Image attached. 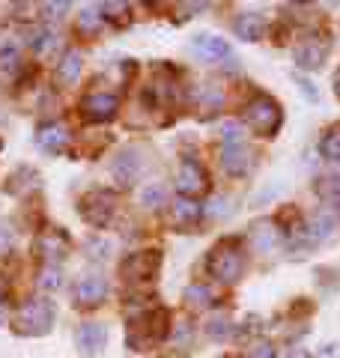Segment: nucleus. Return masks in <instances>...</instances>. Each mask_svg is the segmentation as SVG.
<instances>
[{"mask_svg": "<svg viewBox=\"0 0 340 358\" xmlns=\"http://www.w3.org/2000/svg\"><path fill=\"white\" fill-rule=\"evenodd\" d=\"M325 54H328V45L323 39H304L296 48V63L302 69H320L325 63Z\"/></svg>", "mask_w": 340, "mask_h": 358, "instance_id": "13", "label": "nucleus"}, {"mask_svg": "<svg viewBox=\"0 0 340 358\" xmlns=\"http://www.w3.org/2000/svg\"><path fill=\"white\" fill-rule=\"evenodd\" d=\"M33 251H36V257H42L45 266H57L69 254V236L63 230H42Z\"/></svg>", "mask_w": 340, "mask_h": 358, "instance_id": "7", "label": "nucleus"}, {"mask_svg": "<svg viewBox=\"0 0 340 358\" xmlns=\"http://www.w3.org/2000/svg\"><path fill=\"white\" fill-rule=\"evenodd\" d=\"M117 108H120L117 96H111V93H90L81 102V114L90 122H105V120H111L113 114H117Z\"/></svg>", "mask_w": 340, "mask_h": 358, "instance_id": "10", "label": "nucleus"}, {"mask_svg": "<svg viewBox=\"0 0 340 358\" xmlns=\"http://www.w3.org/2000/svg\"><path fill=\"white\" fill-rule=\"evenodd\" d=\"M66 9H69V3H66V0H63V3H42V13H48L51 18H60Z\"/></svg>", "mask_w": 340, "mask_h": 358, "instance_id": "33", "label": "nucleus"}, {"mask_svg": "<svg viewBox=\"0 0 340 358\" xmlns=\"http://www.w3.org/2000/svg\"><path fill=\"white\" fill-rule=\"evenodd\" d=\"M206 331L212 334V338H224V334L230 331V326H227V320H224V317H215L209 326H206Z\"/></svg>", "mask_w": 340, "mask_h": 358, "instance_id": "32", "label": "nucleus"}, {"mask_svg": "<svg viewBox=\"0 0 340 358\" xmlns=\"http://www.w3.org/2000/svg\"><path fill=\"white\" fill-rule=\"evenodd\" d=\"M320 358H340V343H328V346H323Z\"/></svg>", "mask_w": 340, "mask_h": 358, "instance_id": "35", "label": "nucleus"}, {"mask_svg": "<svg viewBox=\"0 0 340 358\" xmlns=\"http://www.w3.org/2000/svg\"><path fill=\"white\" fill-rule=\"evenodd\" d=\"M113 212H117V200H113L111 192H90L81 197V218L93 227H108Z\"/></svg>", "mask_w": 340, "mask_h": 358, "instance_id": "5", "label": "nucleus"}, {"mask_svg": "<svg viewBox=\"0 0 340 358\" xmlns=\"http://www.w3.org/2000/svg\"><path fill=\"white\" fill-rule=\"evenodd\" d=\"M200 215H203L200 203H194V200H176L167 212V221L173 224V227L185 230V227H194V224L200 221Z\"/></svg>", "mask_w": 340, "mask_h": 358, "instance_id": "14", "label": "nucleus"}, {"mask_svg": "<svg viewBox=\"0 0 340 358\" xmlns=\"http://www.w3.org/2000/svg\"><path fill=\"white\" fill-rule=\"evenodd\" d=\"M183 341H185V343L191 341V329H185V331L179 329V331H176V343H183Z\"/></svg>", "mask_w": 340, "mask_h": 358, "instance_id": "39", "label": "nucleus"}, {"mask_svg": "<svg viewBox=\"0 0 340 358\" xmlns=\"http://www.w3.org/2000/svg\"><path fill=\"white\" fill-rule=\"evenodd\" d=\"M63 284V275H60V266H45L39 272V287L42 289H57Z\"/></svg>", "mask_w": 340, "mask_h": 358, "instance_id": "27", "label": "nucleus"}, {"mask_svg": "<svg viewBox=\"0 0 340 358\" xmlns=\"http://www.w3.org/2000/svg\"><path fill=\"white\" fill-rule=\"evenodd\" d=\"M206 268L215 281L221 284H236L245 272V254L239 248V242H218L209 254Z\"/></svg>", "mask_w": 340, "mask_h": 358, "instance_id": "4", "label": "nucleus"}, {"mask_svg": "<svg viewBox=\"0 0 340 358\" xmlns=\"http://www.w3.org/2000/svg\"><path fill=\"white\" fill-rule=\"evenodd\" d=\"M287 358H311V352L308 350H299V346H296V350L287 352Z\"/></svg>", "mask_w": 340, "mask_h": 358, "instance_id": "38", "label": "nucleus"}, {"mask_svg": "<svg viewBox=\"0 0 340 358\" xmlns=\"http://www.w3.org/2000/svg\"><path fill=\"white\" fill-rule=\"evenodd\" d=\"M72 299H75L78 308H99L101 301L108 299V284H105V278H99V275L81 278V281L75 284V289H72Z\"/></svg>", "mask_w": 340, "mask_h": 358, "instance_id": "8", "label": "nucleus"}, {"mask_svg": "<svg viewBox=\"0 0 340 358\" xmlns=\"http://www.w3.org/2000/svg\"><path fill=\"white\" fill-rule=\"evenodd\" d=\"M334 93H337V99H340V69L334 72Z\"/></svg>", "mask_w": 340, "mask_h": 358, "instance_id": "40", "label": "nucleus"}, {"mask_svg": "<svg viewBox=\"0 0 340 358\" xmlns=\"http://www.w3.org/2000/svg\"><path fill=\"white\" fill-rule=\"evenodd\" d=\"M36 143L48 152H60L66 143H69V131H66L60 122H45V126H39V131H36Z\"/></svg>", "mask_w": 340, "mask_h": 358, "instance_id": "15", "label": "nucleus"}, {"mask_svg": "<svg viewBox=\"0 0 340 358\" xmlns=\"http://www.w3.org/2000/svg\"><path fill=\"white\" fill-rule=\"evenodd\" d=\"M101 21H105V15H99V9H84L81 18H78V30L87 33V36H93V33H99Z\"/></svg>", "mask_w": 340, "mask_h": 358, "instance_id": "23", "label": "nucleus"}, {"mask_svg": "<svg viewBox=\"0 0 340 358\" xmlns=\"http://www.w3.org/2000/svg\"><path fill=\"white\" fill-rule=\"evenodd\" d=\"M6 299H9V281H6L3 275H0V305H3Z\"/></svg>", "mask_w": 340, "mask_h": 358, "instance_id": "37", "label": "nucleus"}, {"mask_svg": "<svg viewBox=\"0 0 340 358\" xmlns=\"http://www.w3.org/2000/svg\"><path fill=\"white\" fill-rule=\"evenodd\" d=\"M278 224L275 221H269V218H263V221H257L254 227H251V242H254V248L257 251H263V254H269L271 248H275V242H278Z\"/></svg>", "mask_w": 340, "mask_h": 358, "instance_id": "16", "label": "nucleus"}, {"mask_svg": "<svg viewBox=\"0 0 340 358\" xmlns=\"http://www.w3.org/2000/svg\"><path fill=\"white\" fill-rule=\"evenodd\" d=\"M248 358H275V350H271V343H269V341H260V343L251 346Z\"/></svg>", "mask_w": 340, "mask_h": 358, "instance_id": "31", "label": "nucleus"}, {"mask_svg": "<svg viewBox=\"0 0 340 358\" xmlns=\"http://www.w3.org/2000/svg\"><path fill=\"white\" fill-rule=\"evenodd\" d=\"M18 75V54L15 51H0V78L13 81Z\"/></svg>", "mask_w": 340, "mask_h": 358, "instance_id": "26", "label": "nucleus"}, {"mask_svg": "<svg viewBox=\"0 0 340 358\" xmlns=\"http://www.w3.org/2000/svg\"><path fill=\"white\" fill-rule=\"evenodd\" d=\"M54 326V305L48 299H30L15 310L13 329L21 338H39V334H48Z\"/></svg>", "mask_w": 340, "mask_h": 358, "instance_id": "2", "label": "nucleus"}, {"mask_svg": "<svg viewBox=\"0 0 340 358\" xmlns=\"http://www.w3.org/2000/svg\"><path fill=\"white\" fill-rule=\"evenodd\" d=\"M105 341H108V331L101 322H84V326H78V331H75V343L84 355L101 352L105 350Z\"/></svg>", "mask_w": 340, "mask_h": 358, "instance_id": "12", "label": "nucleus"}, {"mask_svg": "<svg viewBox=\"0 0 340 358\" xmlns=\"http://www.w3.org/2000/svg\"><path fill=\"white\" fill-rule=\"evenodd\" d=\"M194 54H200V57H230V45H227L221 36H197L194 39Z\"/></svg>", "mask_w": 340, "mask_h": 358, "instance_id": "19", "label": "nucleus"}, {"mask_svg": "<svg viewBox=\"0 0 340 358\" xmlns=\"http://www.w3.org/2000/svg\"><path fill=\"white\" fill-rule=\"evenodd\" d=\"M158 266H162V254L158 251H138V254H129L120 266V278L126 281H153Z\"/></svg>", "mask_w": 340, "mask_h": 358, "instance_id": "6", "label": "nucleus"}, {"mask_svg": "<svg viewBox=\"0 0 340 358\" xmlns=\"http://www.w3.org/2000/svg\"><path fill=\"white\" fill-rule=\"evenodd\" d=\"M332 230H334V218L325 215V212H320V215L313 218V239H323V236H328Z\"/></svg>", "mask_w": 340, "mask_h": 358, "instance_id": "29", "label": "nucleus"}, {"mask_svg": "<svg viewBox=\"0 0 340 358\" xmlns=\"http://www.w3.org/2000/svg\"><path fill=\"white\" fill-rule=\"evenodd\" d=\"M221 164H224V171L233 173V176L245 173L248 171V150L242 147V143H236V147H224L221 150Z\"/></svg>", "mask_w": 340, "mask_h": 358, "instance_id": "18", "label": "nucleus"}, {"mask_svg": "<svg viewBox=\"0 0 340 358\" xmlns=\"http://www.w3.org/2000/svg\"><path fill=\"white\" fill-rule=\"evenodd\" d=\"M30 45H33V48H36L39 54H45V51H51L54 45H57V36H54L51 30H39L36 36H33V42H30Z\"/></svg>", "mask_w": 340, "mask_h": 358, "instance_id": "30", "label": "nucleus"}, {"mask_svg": "<svg viewBox=\"0 0 340 358\" xmlns=\"http://www.w3.org/2000/svg\"><path fill=\"white\" fill-rule=\"evenodd\" d=\"M212 289H206L203 284H194V287H188L185 289V301H191L194 308H209L212 305Z\"/></svg>", "mask_w": 340, "mask_h": 358, "instance_id": "24", "label": "nucleus"}, {"mask_svg": "<svg viewBox=\"0 0 340 358\" xmlns=\"http://www.w3.org/2000/svg\"><path fill=\"white\" fill-rule=\"evenodd\" d=\"M167 338V310H146L141 317H134L126 329V343L134 352H146L153 350L155 343H162Z\"/></svg>", "mask_w": 340, "mask_h": 358, "instance_id": "1", "label": "nucleus"}, {"mask_svg": "<svg viewBox=\"0 0 340 358\" xmlns=\"http://www.w3.org/2000/svg\"><path fill=\"white\" fill-rule=\"evenodd\" d=\"M316 194H320L325 206L340 209V176H323L320 182H316Z\"/></svg>", "mask_w": 340, "mask_h": 358, "instance_id": "21", "label": "nucleus"}, {"mask_svg": "<svg viewBox=\"0 0 340 358\" xmlns=\"http://www.w3.org/2000/svg\"><path fill=\"white\" fill-rule=\"evenodd\" d=\"M141 171H143V162L138 159V152L134 150H122L117 159H113V167H111V173L120 182V188L134 185V179L141 176Z\"/></svg>", "mask_w": 340, "mask_h": 358, "instance_id": "11", "label": "nucleus"}, {"mask_svg": "<svg viewBox=\"0 0 340 358\" xmlns=\"http://www.w3.org/2000/svg\"><path fill=\"white\" fill-rule=\"evenodd\" d=\"M164 197H167L164 185H162V182H153V185H146V188H143L141 203H143V206H150V209H155L158 203H164Z\"/></svg>", "mask_w": 340, "mask_h": 358, "instance_id": "25", "label": "nucleus"}, {"mask_svg": "<svg viewBox=\"0 0 340 358\" xmlns=\"http://www.w3.org/2000/svg\"><path fill=\"white\" fill-rule=\"evenodd\" d=\"M101 13H108L105 18L113 21V24H120V27L129 24V15H126L129 6H126V3H105V6H101Z\"/></svg>", "mask_w": 340, "mask_h": 358, "instance_id": "28", "label": "nucleus"}, {"mask_svg": "<svg viewBox=\"0 0 340 358\" xmlns=\"http://www.w3.org/2000/svg\"><path fill=\"white\" fill-rule=\"evenodd\" d=\"M78 75H81V54L69 51L57 66V84H75Z\"/></svg>", "mask_w": 340, "mask_h": 358, "instance_id": "20", "label": "nucleus"}, {"mask_svg": "<svg viewBox=\"0 0 340 358\" xmlns=\"http://www.w3.org/2000/svg\"><path fill=\"white\" fill-rule=\"evenodd\" d=\"M236 33H239L245 42H257L266 33V18L254 15V13H245V15L236 18Z\"/></svg>", "mask_w": 340, "mask_h": 358, "instance_id": "17", "label": "nucleus"}, {"mask_svg": "<svg viewBox=\"0 0 340 358\" xmlns=\"http://www.w3.org/2000/svg\"><path fill=\"white\" fill-rule=\"evenodd\" d=\"M87 248H90V251H96V254H93V260H105V251H108V242H99V239H90V242H87Z\"/></svg>", "mask_w": 340, "mask_h": 358, "instance_id": "34", "label": "nucleus"}, {"mask_svg": "<svg viewBox=\"0 0 340 358\" xmlns=\"http://www.w3.org/2000/svg\"><path fill=\"white\" fill-rule=\"evenodd\" d=\"M176 185L185 197H200V194H206V188H209V176L197 162H183V167H179V173H176Z\"/></svg>", "mask_w": 340, "mask_h": 358, "instance_id": "9", "label": "nucleus"}, {"mask_svg": "<svg viewBox=\"0 0 340 358\" xmlns=\"http://www.w3.org/2000/svg\"><path fill=\"white\" fill-rule=\"evenodd\" d=\"M245 122H248V129H251L257 138H275L278 129H281V105L271 99L269 93H257L251 102L245 105Z\"/></svg>", "mask_w": 340, "mask_h": 358, "instance_id": "3", "label": "nucleus"}, {"mask_svg": "<svg viewBox=\"0 0 340 358\" xmlns=\"http://www.w3.org/2000/svg\"><path fill=\"white\" fill-rule=\"evenodd\" d=\"M9 242H13V233H9V227H3V224H0V251H6Z\"/></svg>", "mask_w": 340, "mask_h": 358, "instance_id": "36", "label": "nucleus"}, {"mask_svg": "<svg viewBox=\"0 0 340 358\" xmlns=\"http://www.w3.org/2000/svg\"><path fill=\"white\" fill-rule=\"evenodd\" d=\"M320 150L325 159H332V162H340V126H334L332 131H325V138L320 143Z\"/></svg>", "mask_w": 340, "mask_h": 358, "instance_id": "22", "label": "nucleus"}]
</instances>
